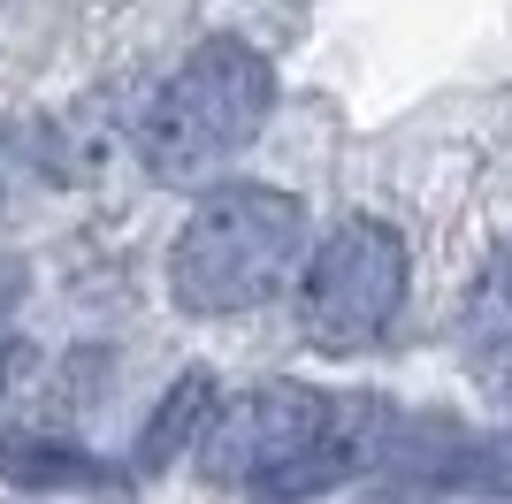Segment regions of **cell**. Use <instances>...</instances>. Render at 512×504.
Wrapping results in <instances>:
<instances>
[{"mask_svg": "<svg viewBox=\"0 0 512 504\" xmlns=\"http://www.w3.org/2000/svg\"><path fill=\"white\" fill-rule=\"evenodd\" d=\"M390 413L383 398H329L306 382H260L214 405L199 428V466L230 489H253L268 504L337 489L383 459Z\"/></svg>", "mask_w": 512, "mask_h": 504, "instance_id": "6da1fadb", "label": "cell"}, {"mask_svg": "<svg viewBox=\"0 0 512 504\" xmlns=\"http://www.w3.org/2000/svg\"><path fill=\"white\" fill-rule=\"evenodd\" d=\"M306 207L276 184H222L192 207L169 252V291L184 314H253L299 275Z\"/></svg>", "mask_w": 512, "mask_h": 504, "instance_id": "7a4b0ae2", "label": "cell"}, {"mask_svg": "<svg viewBox=\"0 0 512 504\" xmlns=\"http://www.w3.org/2000/svg\"><path fill=\"white\" fill-rule=\"evenodd\" d=\"M268 107H276V69L245 39H207L138 115V153L161 184H207L260 138Z\"/></svg>", "mask_w": 512, "mask_h": 504, "instance_id": "3957f363", "label": "cell"}, {"mask_svg": "<svg viewBox=\"0 0 512 504\" xmlns=\"http://www.w3.org/2000/svg\"><path fill=\"white\" fill-rule=\"evenodd\" d=\"M398 306H406V237L375 214H352L337 237H321L299 275V329L337 359L367 352L398 321Z\"/></svg>", "mask_w": 512, "mask_h": 504, "instance_id": "277c9868", "label": "cell"}, {"mask_svg": "<svg viewBox=\"0 0 512 504\" xmlns=\"http://www.w3.org/2000/svg\"><path fill=\"white\" fill-rule=\"evenodd\" d=\"M467 359L482 382H512V252H497L467 298Z\"/></svg>", "mask_w": 512, "mask_h": 504, "instance_id": "5b68a950", "label": "cell"}, {"mask_svg": "<svg viewBox=\"0 0 512 504\" xmlns=\"http://www.w3.org/2000/svg\"><path fill=\"white\" fill-rule=\"evenodd\" d=\"M207 413H214V405H207V375H184V382H176V398H169V413L153 420L146 443H138V466H169L176 451L207 428Z\"/></svg>", "mask_w": 512, "mask_h": 504, "instance_id": "8992f818", "label": "cell"}, {"mask_svg": "<svg viewBox=\"0 0 512 504\" xmlns=\"http://www.w3.org/2000/svg\"><path fill=\"white\" fill-rule=\"evenodd\" d=\"M23 306V260L16 252H0V367H8V321Z\"/></svg>", "mask_w": 512, "mask_h": 504, "instance_id": "52a82bcc", "label": "cell"}]
</instances>
